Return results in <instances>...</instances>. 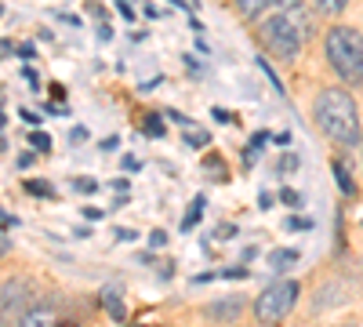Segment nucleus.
<instances>
[{
  "label": "nucleus",
  "mask_w": 363,
  "mask_h": 327,
  "mask_svg": "<svg viewBox=\"0 0 363 327\" xmlns=\"http://www.w3.org/2000/svg\"><path fill=\"white\" fill-rule=\"evenodd\" d=\"M309 37H313V18L301 0H277V11L258 26V40L277 58H294L309 44Z\"/></svg>",
  "instance_id": "nucleus-1"
},
{
  "label": "nucleus",
  "mask_w": 363,
  "mask_h": 327,
  "mask_svg": "<svg viewBox=\"0 0 363 327\" xmlns=\"http://www.w3.org/2000/svg\"><path fill=\"white\" fill-rule=\"evenodd\" d=\"M316 124L327 138H335L338 145H359L363 131H359V113H356V99L345 87H323L316 95Z\"/></svg>",
  "instance_id": "nucleus-2"
},
{
  "label": "nucleus",
  "mask_w": 363,
  "mask_h": 327,
  "mask_svg": "<svg viewBox=\"0 0 363 327\" xmlns=\"http://www.w3.org/2000/svg\"><path fill=\"white\" fill-rule=\"evenodd\" d=\"M327 62L345 84H363V33L352 26H335L327 33Z\"/></svg>",
  "instance_id": "nucleus-3"
},
{
  "label": "nucleus",
  "mask_w": 363,
  "mask_h": 327,
  "mask_svg": "<svg viewBox=\"0 0 363 327\" xmlns=\"http://www.w3.org/2000/svg\"><path fill=\"white\" fill-rule=\"evenodd\" d=\"M298 294H301L298 280H272V284L258 294V299H255V320L265 323V327H280V323L294 313Z\"/></svg>",
  "instance_id": "nucleus-4"
},
{
  "label": "nucleus",
  "mask_w": 363,
  "mask_h": 327,
  "mask_svg": "<svg viewBox=\"0 0 363 327\" xmlns=\"http://www.w3.org/2000/svg\"><path fill=\"white\" fill-rule=\"evenodd\" d=\"M26 309H29V287H26V280H11L4 291H0V323L22 320Z\"/></svg>",
  "instance_id": "nucleus-5"
},
{
  "label": "nucleus",
  "mask_w": 363,
  "mask_h": 327,
  "mask_svg": "<svg viewBox=\"0 0 363 327\" xmlns=\"http://www.w3.org/2000/svg\"><path fill=\"white\" fill-rule=\"evenodd\" d=\"M18 327H69V323L62 320V313L51 309V306H29V309L22 313Z\"/></svg>",
  "instance_id": "nucleus-6"
},
{
  "label": "nucleus",
  "mask_w": 363,
  "mask_h": 327,
  "mask_svg": "<svg viewBox=\"0 0 363 327\" xmlns=\"http://www.w3.org/2000/svg\"><path fill=\"white\" fill-rule=\"evenodd\" d=\"M233 4H236V11L244 18H258L262 11H269L272 4H277V0H233Z\"/></svg>",
  "instance_id": "nucleus-7"
},
{
  "label": "nucleus",
  "mask_w": 363,
  "mask_h": 327,
  "mask_svg": "<svg viewBox=\"0 0 363 327\" xmlns=\"http://www.w3.org/2000/svg\"><path fill=\"white\" fill-rule=\"evenodd\" d=\"M335 174H338V182H342V193H356V182H352V174H349V167H345V160H335Z\"/></svg>",
  "instance_id": "nucleus-8"
},
{
  "label": "nucleus",
  "mask_w": 363,
  "mask_h": 327,
  "mask_svg": "<svg viewBox=\"0 0 363 327\" xmlns=\"http://www.w3.org/2000/svg\"><path fill=\"white\" fill-rule=\"evenodd\" d=\"M294 262H298V251H291V248H284L280 255H269L272 270H287V265H294Z\"/></svg>",
  "instance_id": "nucleus-9"
},
{
  "label": "nucleus",
  "mask_w": 363,
  "mask_h": 327,
  "mask_svg": "<svg viewBox=\"0 0 363 327\" xmlns=\"http://www.w3.org/2000/svg\"><path fill=\"white\" fill-rule=\"evenodd\" d=\"M8 229H11V218H8L4 211H0V258H4V255L11 251V233H8Z\"/></svg>",
  "instance_id": "nucleus-10"
},
{
  "label": "nucleus",
  "mask_w": 363,
  "mask_h": 327,
  "mask_svg": "<svg viewBox=\"0 0 363 327\" xmlns=\"http://www.w3.org/2000/svg\"><path fill=\"white\" fill-rule=\"evenodd\" d=\"M345 4H349V0H316V8H320L323 15H330V18L342 15V11H345Z\"/></svg>",
  "instance_id": "nucleus-11"
},
{
  "label": "nucleus",
  "mask_w": 363,
  "mask_h": 327,
  "mask_svg": "<svg viewBox=\"0 0 363 327\" xmlns=\"http://www.w3.org/2000/svg\"><path fill=\"white\" fill-rule=\"evenodd\" d=\"M200 211H203V200H196V204H193V211H186V222H182V229H193L196 218H200Z\"/></svg>",
  "instance_id": "nucleus-12"
},
{
  "label": "nucleus",
  "mask_w": 363,
  "mask_h": 327,
  "mask_svg": "<svg viewBox=\"0 0 363 327\" xmlns=\"http://www.w3.org/2000/svg\"><path fill=\"white\" fill-rule=\"evenodd\" d=\"M29 142H33V145H37V150H44V153L51 150V138H48L44 131H29Z\"/></svg>",
  "instance_id": "nucleus-13"
},
{
  "label": "nucleus",
  "mask_w": 363,
  "mask_h": 327,
  "mask_svg": "<svg viewBox=\"0 0 363 327\" xmlns=\"http://www.w3.org/2000/svg\"><path fill=\"white\" fill-rule=\"evenodd\" d=\"M26 189L33 193V196H51V186H48V182H33V178L26 182Z\"/></svg>",
  "instance_id": "nucleus-14"
},
{
  "label": "nucleus",
  "mask_w": 363,
  "mask_h": 327,
  "mask_svg": "<svg viewBox=\"0 0 363 327\" xmlns=\"http://www.w3.org/2000/svg\"><path fill=\"white\" fill-rule=\"evenodd\" d=\"M186 142H189V145H207L211 138H207V131H200V128H193V131H186Z\"/></svg>",
  "instance_id": "nucleus-15"
},
{
  "label": "nucleus",
  "mask_w": 363,
  "mask_h": 327,
  "mask_svg": "<svg viewBox=\"0 0 363 327\" xmlns=\"http://www.w3.org/2000/svg\"><path fill=\"white\" fill-rule=\"evenodd\" d=\"M145 131H149V135H164V124H160V116H145Z\"/></svg>",
  "instance_id": "nucleus-16"
},
{
  "label": "nucleus",
  "mask_w": 363,
  "mask_h": 327,
  "mask_svg": "<svg viewBox=\"0 0 363 327\" xmlns=\"http://www.w3.org/2000/svg\"><path fill=\"white\" fill-rule=\"evenodd\" d=\"M73 186H77V189H84V193H91V189H99V186H95V178H77Z\"/></svg>",
  "instance_id": "nucleus-17"
},
{
  "label": "nucleus",
  "mask_w": 363,
  "mask_h": 327,
  "mask_svg": "<svg viewBox=\"0 0 363 327\" xmlns=\"http://www.w3.org/2000/svg\"><path fill=\"white\" fill-rule=\"evenodd\" d=\"M203 164H207V171H218L222 174V157H207Z\"/></svg>",
  "instance_id": "nucleus-18"
},
{
  "label": "nucleus",
  "mask_w": 363,
  "mask_h": 327,
  "mask_svg": "<svg viewBox=\"0 0 363 327\" xmlns=\"http://www.w3.org/2000/svg\"><path fill=\"white\" fill-rule=\"evenodd\" d=\"M287 226H291V229H309V218H298V215H294V218H287Z\"/></svg>",
  "instance_id": "nucleus-19"
},
{
  "label": "nucleus",
  "mask_w": 363,
  "mask_h": 327,
  "mask_svg": "<svg viewBox=\"0 0 363 327\" xmlns=\"http://www.w3.org/2000/svg\"><path fill=\"white\" fill-rule=\"evenodd\" d=\"M294 167H298V157H284L280 160V171H294Z\"/></svg>",
  "instance_id": "nucleus-20"
},
{
  "label": "nucleus",
  "mask_w": 363,
  "mask_h": 327,
  "mask_svg": "<svg viewBox=\"0 0 363 327\" xmlns=\"http://www.w3.org/2000/svg\"><path fill=\"white\" fill-rule=\"evenodd\" d=\"M284 200H287V204H301V193H298V189H284Z\"/></svg>",
  "instance_id": "nucleus-21"
},
{
  "label": "nucleus",
  "mask_w": 363,
  "mask_h": 327,
  "mask_svg": "<svg viewBox=\"0 0 363 327\" xmlns=\"http://www.w3.org/2000/svg\"><path fill=\"white\" fill-rule=\"evenodd\" d=\"M84 138H87V131H84V128H77V131H73V135H69V142H73V145H80V142H84Z\"/></svg>",
  "instance_id": "nucleus-22"
},
{
  "label": "nucleus",
  "mask_w": 363,
  "mask_h": 327,
  "mask_svg": "<svg viewBox=\"0 0 363 327\" xmlns=\"http://www.w3.org/2000/svg\"><path fill=\"white\" fill-rule=\"evenodd\" d=\"M4 55H11V44H4V40H0V58H4Z\"/></svg>",
  "instance_id": "nucleus-23"
},
{
  "label": "nucleus",
  "mask_w": 363,
  "mask_h": 327,
  "mask_svg": "<svg viewBox=\"0 0 363 327\" xmlns=\"http://www.w3.org/2000/svg\"><path fill=\"white\" fill-rule=\"evenodd\" d=\"M0 150H4V138H0Z\"/></svg>",
  "instance_id": "nucleus-24"
},
{
  "label": "nucleus",
  "mask_w": 363,
  "mask_h": 327,
  "mask_svg": "<svg viewBox=\"0 0 363 327\" xmlns=\"http://www.w3.org/2000/svg\"><path fill=\"white\" fill-rule=\"evenodd\" d=\"M359 145H363V138H359Z\"/></svg>",
  "instance_id": "nucleus-25"
}]
</instances>
